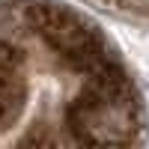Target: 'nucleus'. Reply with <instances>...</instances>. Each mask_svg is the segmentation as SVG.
I'll return each instance as SVG.
<instances>
[{
    "label": "nucleus",
    "mask_w": 149,
    "mask_h": 149,
    "mask_svg": "<svg viewBox=\"0 0 149 149\" xmlns=\"http://www.w3.org/2000/svg\"><path fill=\"white\" fill-rule=\"evenodd\" d=\"M24 12L36 33L57 51V57L66 60L72 69L84 72L86 78L116 60L93 27H86L78 15L60 9L57 3H27Z\"/></svg>",
    "instance_id": "nucleus-1"
}]
</instances>
